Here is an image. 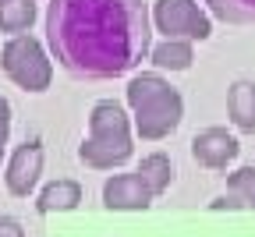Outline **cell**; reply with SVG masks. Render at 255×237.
I'll use <instances>...</instances> for the list:
<instances>
[{"mask_svg": "<svg viewBox=\"0 0 255 237\" xmlns=\"http://www.w3.org/2000/svg\"><path fill=\"white\" fill-rule=\"evenodd\" d=\"M0 4H7V0H0Z\"/></svg>", "mask_w": 255, "mask_h": 237, "instance_id": "cell-18", "label": "cell"}, {"mask_svg": "<svg viewBox=\"0 0 255 237\" xmlns=\"http://www.w3.org/2000/svg\"><path fill=\"white\" fill-rule=\"evenodd\" d=\"M78 159L89 170H114L131 159V117L117 99H100L89 110V134L78 145Z\"/></svg>", "mask_w": 255, "mask_h": 237, "instance_id": "cell-3", "label": "cell"}, {"mask_svg": "<svg viewBox=\"0 0 255 237\" xmlns=\"http://www.w3.org/2000/svg\"><path fill=\"white\" fill-rule=\"evenodd\" d=\"M0 237H25V230L14 216H0Z\"/></svg>", "mask_w": 255, "mask_h": 237, "instance_id": "cell-17", "label": "cell"}, {"mask_svg": "<svg viewBox=\"0 0 255 237\" xmlns=\"http://www.w3.org/2000/svg\"><path fill=\"white\" fill-rule=\"evenodd\" d=\"M39 174H43V145L39 142L18 145L11 152V159H7V174H4L7 191L18 195V198H28L36 191V184H39Z\"/></svg>", "mask_w": 255, "mask_h": 237, "instance_id": "cell-7", "label": "cell"}, {"mask_svg": "<svg viewBox=\"0 0 255 237\" xmlns=\"http://www.w3.org/2000/svg\"><path fill=\"white\" fill-rule=\"evenodd\" d=\"M0 152H4V149H0Z\"/></svg>", "mask_w": 255, "mask_h": 237, "instance_id": "cell-19", "label": "cell"}, {"mask_svg": "<svg viewBox=\"0 0 255 237\" xmlns=\"http://www.w3.org/2000/svg\"><path fill=\"white\" fill-rule=\"evenodd\" d=\"M202 4L227 25H255V0H202Z\"/></svg>", "mask_w": 255, "mask_h": 237, "instance_id": "cell-14", "label": "cell"}, {"mask_svg": "<svg viewBox=\"0 0 255 237\" xmlns=\"http://www.w3.org/2000/svg\"><path fill=\"white\" fill-rule=\"evenodd\" d=\"M149 60L159 71H188L195 60V50H191V39H163L149 50Z\"/></svg>", "mask_w": 255, "mask_h": 237, "instance_id": "cell-10", "label": "cell"}, {"mask_svg": "<svg viewBox=\"0 0 255 237\" xmlns=\"http://www.w3.org/2000/svg\"><path fill=\"white\" fill-rule=\"evenodd\" d=\"M152 28L167 39H191L202 43L213 36V18L199 0H156L152 4Z\"/></svg>", "mask_w": 255, "mask_h": 237, "instance_id": "cell-5", "label": "cell"}, {"mask_svg": "<svg viewBox=\"0 0 255 237\" xmlns=\"http://www.w3.org/2000/svg\"><path fill=\"white\" fill-rule=\"evenodd\" d=\"M227 195L238 209H255V166H238L227 177Z\"/></svg>", "mask_w": 255, "mask_h": 237, "instance_id": "cell-15", "label": "cell"}, {"mask_svg": "<svg viewBox=\"0 0 255 237\" xmlns=\"http://www.w3.org/2000/svg\"><path fill=\"white\" fill-rule=\"evenodd\" d=\"M152 191L142 181V174H114L103 184V206L107 209H149L152 206Z\"/></svg>", "mask_w": 255, "mask_h": 237, "instance_id": "cell-8", "label": "cell"}, {"mask_svg": "<svg viewBox=\"0 0 255 237\" xmlns=\"http://www.w3.org/2000/svg\"><path fill=\"white\" fill-rule=\"evenodd\" d=\"M128 107L135 117V131L142 142H163L184 120L181 92L156 71H142L128 82Z\"/></svg>", "mask_w": 255, "mask_h": 237, "instance_id": "cell-2", "label": "cell"}, {"mask_svg": "<svg viewBox=\"0 0 255 237\" xmlns=\"http://www.w3.org/2000/svg\"><path fill=\"white\" fill-rule=\"evenodd\" d=\"M0 71L25 92H46L53 78V64L39 39H32L28 32H18L0 46Z\"/></svg>", "mask_w": 255, "mask_h": 237, "instance_id": "cell-4", "label": "cell"}, {"mask_svg": "<svg viewBox=\"0 0 255 237\" xmlns=\"http://www.w3.org/2000/svg\"><path fill=\"white\" fill-rule=\"evenodd\" d=\"M7 138H11V103L0 96V149L7 145Z\"/></svg>", "mask_w": 255, "mask_h": 237, "instance_id": "cell-16", "label": "cell"}, {"mask_svg": "<svg viewBox=\"0 0 255 237\" xmlns=\"http://www.w3.org/2000/svg\"><path fill=\"white\" fill-rule=\"evenodd\" d=\"M227 117L238 131L255 134V85L252 82H234L227 89Z\"/></svg>", "mask_w": 255, "mask_h": 237, "instance_id": "cell-9", "label": "cell"}, {"mask_svg": "<svg viewBox=\"0 0 255 237\" xmlns=\"http://www.w3.org/2000/svg\"><path fill=\"white\" fill-rule=\"evenodd\" d=\"M138 174H142V181L149 184V191L159 198V195L174 184V163H170L167 152H152V156H145V159L138 163Z\"/></svg>", "mask_w": 255, "mask_h": 237, "instance_id": "cell-12", "label": "cell"}, {"mask_svg": "<svg viewBox=\"0 0 255 237\" xmlns=\"http://www.w3.org/2000/svg\"><path fill=\"white\" fill-rule=\"evenodd\" d=\"M32 21H36V0H7V4H0V32L4 36L28 32Z\"/></svg>", "mask_w": 255, "mask_h": 237, "instance_id": "cell-13", "label": "cell"}, {"mask_svg": "<svg viewBox=\"0 0 255 237\" xmlns=\"http://www.w3.org/2000/svg\"><path fill=\"white\" fill-rule=\"evenodd\" d=\"M241 145L234 134H227L223 127H206L199 131L195 138H191V159H195L199 166H206V170L220 174V170H227V166L238 159Z\"/></svg>", "mask_w": 255, "mask_h": 237, "instance_id": "cell-6", "label": "cell"}, {"mask_svg": "<svg viewBox=\"0 0 255 237\" xmlns=\"http://www.w3.org/2000/svg\"><path fill=\"white\" fill-rule=\"evenodd\" d=\"M78 202H82V184H75V181H53L50 188H43V195H39V202H36V209L46 216V213L78 209Z\"/></svg>", "mask_w": 255, "mask_h": 237, "instance_id": "cell-11", "label": "cell"}, {"mask_svg": "<svg viewBox=\"0 0 255 237\" xmlns=\"http://www.w3.org/2000/svg\"><path fill=\"white\" fill-rule=\"evenodd\" d=\"M46 43L78 82H110L149 57L152 11L142 0H50Z\"/></svg>", "mask_w": 255, "mask_h": 237, "instance_id": "cell-1", "label": "cell"}]
</instances>
